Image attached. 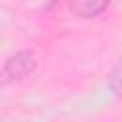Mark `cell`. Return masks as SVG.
Here are the masks:
<instances>
[{"mask_svg": "<svg viewBox=\"0 0 122 122\" xmlns=\"http://www.w3.org/2000/svg\"><path fill=\"white\" fill-rule=\"evenodd\" d=\"M36 55L30 50H19L15 53H11L2 67V80L8 82H21L25 78H29L30 74H34L36 71Z\"/></svg>", "mask_w": 122, "mask_h": 122, "instance_id": "cell-1", "label": "cell"}, {"mask_svg": "<svg viewBox=\"0 0 122 122\" xmlns=\"http://www.w3.org/2000/svg\"><path fill=\"white\" fill-rule=\"evenodd\" d=\"M111 0H69V8L74 15L82 19H92L97 17L107 10Z\"/></svg>", "mask_w": 122, "mask_h": 122, "instance_id": "cell-2", "label": "cell"}, {"mask_svg": "<svg viewBox=\"0 0 122 122\" xmlns=\"http://www.w3.org/2000/svg\"><path fill=\"white\" fill-rule=\"evenodd\" d=\"M109 88L112 90V93L122 99V59L112 67L111 74H109Z\"/></svg>", "mask_w": 122, "mask_h": 122, "instance_id": "cell-3", "label": "cell"}]
</instances>
